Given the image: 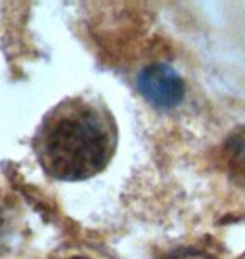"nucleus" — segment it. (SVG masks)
<instances>
[{"instance_id":"obj_1","label":"nucleus","mask_w":245,"mask_h":259,"mask_svg":"<svg viewBox=\"0 0 245 259\" xmlns=\"http://www.w3.org/2000/svg\"><path fill=\"white\" fill-rule=\"evenodd\" d=\"M116 147V120L96 95L64 98L45 113L32 138L40 168L62 182H79L104 172Z\"/></svg>"},{"instance_id":"obj_2","label":"nucleus","mask_w":245,"mask_h":259,"mask_svg":"<svg viewBox=\"0 0 245 259\" xmlns=\"http://www.w3.org/2000/svg\"><path fill=\"white\" fill-rule=\"evenodd\" d=\"M138 91L151 106L158 110H171L183 101L186 86L181 76L166 64H151L139 72Z\"/></svg>"},{"instance_id":"obj_3","label":"nucleus","mask_w":245,"mask_h":259,"mask_svg":"<svg viewBox=\"0 0 245 259\" xmlns=\"http://www.w3.org/2000/svg\"><path fill=\"white\" fill-rule=\"evenodd\" d=\"M15 215H17L15 202L4 190H0V242H4L5 237L14 231Z\"/></svg>"},{"instance_id":"obj_4","label":"nucleus","mask_w":245,"mask_h":259,"mask_svg":"<svg viewBox=\"0 0 245 259\" xmlns=\"http://www.w3.org/2000/svg\"><path fill=\"white\" fill-rule=\"evenodd\" d=\"M230 153L233 158L230 160L232 168L235 175L245 177V137H235L230 142Z\"/></svg>"},{"instance_id":"obj_5","label":"nucleus","mask_w":245,"mask_h":259,"mask_svg":"<svg viewBox=\"0 0 245 259\" xmlns=\"http://www.w3.org/2000/svg\"><path fill=\"white\" fill-rule=\"evenodd\" d=\"M160 259H217L200 249H193V247H185V249L171 251L168 254L161 256Z\"/></svg>"},{"instance_id":"obj_6","label":"nucleus","mask_w":245,"mask_h":259,"mask_svg":"<svg viewBox=\"0 0 245 259\" xmlns=\"http://www.w3.org/2000/svg\"><path fill=\"white\" fill-rule=\"evenodd\" d=\"M52 259H108L104 256L96 254L94 251L89 249H81V247H72V249L61 251L52 257Z\"/></svg>"}]
</instances>
